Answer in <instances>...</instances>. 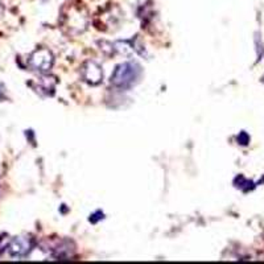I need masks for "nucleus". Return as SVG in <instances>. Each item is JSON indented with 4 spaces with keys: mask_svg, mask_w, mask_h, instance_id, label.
I'll return each mask as SVG.
<instances>
[{
    "mask_svg": "<svg viewBox=\"0 0 264 264\" xmlns=\"http://www.w3.org/2000/svg\"><path fill=\"white\" fill-rule=\"evenodd\" d=\"M140 76V66L136 63L125 62L122 63L115 69L111 76V83L117 87L127 89L138 81Z\"/></svg>",
    "mask_w": 264,
    "mask_h": 264,
    "instance_id": "f257e3e1",
    "label": "nucleus"
},
{
    "mask_svg": "<svg viewBox=\"0 0 264 264\" xmlns=\"http://www.w3.org/2000/svg\"><path fill=\"white\" fill-rule=\"evenodd\" d=\"M29 63L31 66L35 69V70H39V72H46L52 67V63H53V57L52 54L48 50H36L35 53L31 56V60H29Z\"/></svg>",
    "mask_w": 264,
    "mask_h": 264,
    "instance_id": "f03ea898",
    "label": "nucleus"
},
{
    "mask_svg": "<svg viewBox=\"0 0 264 264\" xmlns=\"http://www.w3.org/2000/svg\"><path fill=\"white\" fill-rule=\"evenodd\" d=\"M82 76H83V80H85L87 83H91V85H98L99 82L102 81L103 73L102 69L99 66L98 63L95 62H87L83 66V70H82Z\"/></svg>",
    "mask_w": 264,
    "mask_h": 264,
    "instance_id": "7ed1b4c3",
    "label": "nucleus"
},
{
    "mask_svg": "<svg viewBox=\"0 0 264 264\" xmlns=\"http://www.w3.org/2000/svg\"><path fill=\"white\" fill-rule=\"evenodd\" d=\"M31 243L25 238H16L9 246V254L12 256H24L29 251Z\"/></svg>",
    "mask_w": 264,
    "mask_h": 264,
    "instance_id": "20e7f679",
    "label": "nucleus"
}]
</instances>
